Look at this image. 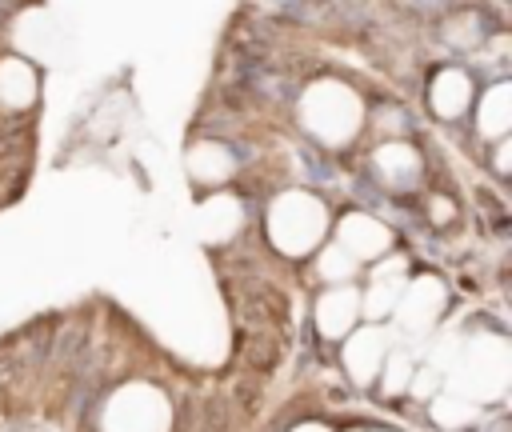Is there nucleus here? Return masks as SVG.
Segmentation results:
<instances>
[{
  "instance_id": "3",
  "label": "nucleus",
  "mask_w": 512,
  "mask_h": 432,
  "mask_svg": "<svg viewBox=\"0 0 512 432\" xmlns=\"http://www.w3.org/2000/svg\"><path fill=\"white\" fill-rule=\"evenodd\" d=\"M384 244H388L384 224H376L372 216H344V224H340V248L352 260L356 256H376V252H384Z\"/></svg>"
},
{
  "instance_id": "17",
  "label": "nucleus",
  "mask_w": 512,
  "mask_h": 432,
  "mask_svg": "<svg viewBox=\"0 0 512 432\" xmlns=\"http://www.w3.org/2000/svg\"><path fill=\"white\" fill-rule=\"evenodd\" d=\"M432 216H436V220H448V216H452V208H448L444 200H436V204H432Z\"/></svg>"
},
{
  "instance_id": "13",
  "label": "nucleus",
  "mask_w": 512,
  "mask_h": 432,
  "mask_svg": "<svg viewBox=\"0 0 512 432\" xmlns=\"http://www.w3.org/2000/svg\"><path fill=\"white\" fill-rule=\"evenodd\" d=\"M392 304H396V284H392V280H388V284H384V280H376L372 300H368V312H372V316H380V312H388Z\"/></svg>"
},
{
  "instance_id": "12",
  "label": "nucleus",
  "mask_w": 512,
  "mask_h": 432,
  "mask_svg": "<svg viewBox=\"0 0 512 432\" xmlns=\"http://www.w3.org/2000/svg\"><path fill=\"white\" fill-rule=\"evenodd\" d=\"M352 256L344 252V248H328L324 252V260H320V272L328 276V280H344V276H352Z\"/></svg>"
},
{
  "instance_id": "16",
  "label": "nucleus",
  "mask_w": 512,
  "mask_h": 432,
  "mask_svg": "<svg viewBox=\"0 0 512 432\" xmlns=\"http://www.w3.org/2000/svg\"><path fill=\"white\" fill-rule=\"evenodd\" d=\"M432 388H436V368H432V372H424V376L416 380V396H428Z\"/></svg>"
},
{
  "instance_id": "5",
  "label": "nucleus",
  "mask_w": 512,
  "mask_h": 432,
  "mask_svg": "<svg viewBox=\"0 0 512 432\" xmlns=\"http://www.w3.org/2000/svg\"><path fill=\"white\" fill-rule=\"evenodd\" d=\"M464 104H468V76L456 72V68L440 72V76L432 80V108H436L440 116H460Z\"/></svg>"
},
{
  "instance_id": "15",
  "label": "nucleus",
  "mask_w": 512,
  "mask_h": 432,
  "mask_svg": "<svg viewBox=\"0 0 512 432\" xmlns=\"http://www.w3.org/2000/svg\"><path fill=\"white\" fill-rule=\"evenodd\" d=\"M468 416H472V408H468L464 400H456V396L436 404V420H440V424H456V420H468Z\"/></svg>"
},
{
  "instance_id": "8",
  "label": "nucleus",
  "mask_w": 512,
  "mask_h": 432,
  "mask_svg": "<svg viewBox=\"0 0 512 432\" xmlns=\"http://www.w3.org/2000/svg\"><path fill=\"white\" fill-rule=\"evenodd\" d=\"M376 168H380V176H384V180L404 184V180H412V176H416L420 160H416V152H412L408 144H384V148L376 152Z\"/></svg>"
},
{
  "instance_id": "10",
  "label": "nucleus",
  "mask_w": 512,
  "mask_h": 432,
  "mask_svg": "<svg viewBox=\"0 0 512 432\" xmlns=\"http://www.w3.org/2000/svg\"><path fill=\"white\" fill-rule=\"evenodd\" d=\"M200 224H204V232L216 240V236H232V228L240 224V204L232 200V196H212L208 204H204V212H200Z\"/></svg>"
},
{
  "instance_id": "9",
  "label": "nucleus",
  "mask_w": 512,
  "mask_h": 432,
  "mask_svg": "<svg viewBox=\"0 0 512 432\" xmlns=\"http://www.w3.org/2000/svg\"><path fill=\"white\" fill-rule=\"evenodd\" d=\"M512 92L504 88V84H496L488 96H484V104H480V132L484 136H504L508 132V120H512Z\"/></svg>"
},
{
  "instance_id": "19",
  "label": "nucleus",
  "mask_w": 512,
  "mask_h": 432,
  "mask_svg": "<svg viewBox=\"0 0 512 432\" xmlns=\"http://www.w3.org/2000/svg\"><path fill=\"white\" fill-rule=\"evenodd\" d=\"M300 432H320V428H300Z\"/></svg>"
},
{
  "instance_id": "18",
  "label": "nucleus",
  "mask_w": 512,
  "mask_h": 432,
  "mask_svg": "<svg viewBox=\"0 0 512 432\" xmlns=\"http://www.w3.org/2000/svg\"><path fill=\"white\" fill-rule=\"evenodd\" d=\"M496 168H500V172H508V148H500V152H496Z\"/></svg>"
},
{
  "instance_id": "6",
  "label": "nucleus",
  "mask_w": 512,
  "mask_h": 432,
  "mask_svg": "<svg viewBox=\"0 0 512 432\" xmlns=\"http://www.w3.org/2000/svg\"><path fill=\"white\" fill-rule=\"evenodd\" d=\"M352 316H356V292H348V288L328 292V296L320 300V308H316V320H320V328H324L328 336H340V332L352 324Z\"/></svg>"
},
{
  "instance_id": "2",
  "label": "nucleus",
  "mask_w": 512,
  "mask_h": 432,
  "mask_svg": "<svg viewBox=\"0 0 512 432\" xmlns=\"http://www.w3.org/2000/svg\"><path fill=\"white\" fill-rule=\"evenodd\" d=\"M324 232V208L320 200L304 196V192H284L272 204V236L284 252H304L316 244V236Z\"/></svg>"
},
{
  "instance_id": "1",
  "label": "nucleus",
  "mask_w": 512,
  "mask_h": 432,
  "mask_svg": "<svg viewBox=\"0 0 512 432\" xmlns=\"http://www.w3.org/2000/svg\"><path fill=\"white\" fill-rule=\"evenodd\" d=\"M304 124L324 136L328 144H340L360 124V100L344 84H316L304 96Z\"/></svg>"
},
{
  "instance_id": "14",
  "label": "nucleus",
  "mask_w": 512,
  "mask_h": 432,
  "mask_svg": "<svg viewBox=\"0 0 512 432\" xmlns=\"http://www.w3.org/2000/svg\"><path fill=\"white\" fill-rule=\"evenodd\" d=\"M408 372H412L408 356H392V360H388V380H384V392H400V388H404V380H408Z\"/></svg>"
},
{
  "instance_id": "4",
  "label": "nucleus",
  "mask_w": 512,
  "mask_h": 432,
  "mask_svg": "<svg viewBox=\"0 0 512 432\" xmlns=\"http://www.w3.org/2000/svg\"><path fill=\"white\" fill-rule=\"evenodd\" d=\"M32 96H36V76H32V68H28L24 60H4V64H0V100H4L8 108H24V104H32Z\"/></svg>"
},
{
  "instance_id": "11",
  "label": "nucleus",
  "mask_w": 512,
  "mask_h": 432,
  "mask_svg": "<svg viewBox=\"0 0 512 432\" xmlns=\"http://www.w3.org/2000/svg\"><path fill=\"white\" fill-rule=\"evenodd\" d=\"M376 356H380V336H376V332H360V336L348 344V368L356 372V380H368V376H372Z\"/></svg>"
},
{
  "instance_id": "7",
  "label": "nucleus",
  "mask_w": 512,
  "mask_h": 432,
  "mask_svg": "<svg viewBox=\"0 0 512 432\" xmlns=\"http://www.w3.org/2000/svg\"><path fill=\"white\" fill-rule=\"evenodd\" d=\"M188 172L196 180H224L232 172V156L220 144H196L188 152Z\"/></svg>"
}]
</instances>
